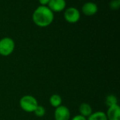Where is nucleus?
Listing matches in <instances>:
<instances>
[{"label":"nucleus","instance_id":"obj_1","mask_svg":"<svg viewBox=\"0 0 120 120\" xmlns=\"http://www.w3.org/2000/svg\"><path fill=\"white\" fill-rule=\"evenodd\" d=\"M54 19L53 12L47 6H39L33 12L32 21L35 25L41 28L50 25Z\"/></svg>","mask_w":120,"mask_h":120},{"label":"nucleus","instance_id":"obj_2","mask_svg":"<svg viewBox=\"0 0 120 120\" xmlns=\"http://www.w3.org/2000/svg\"><path fill=\"white\" fill-rule=\"evenodd\" d=\"M21 109L26 112H34L37 108V100L32 95H26L22 96L19 102Z\"/></svg>","mask_w":120,"mask_h":120},{"label":"nucleus","instance_id":"obj_3","mask_svg":"<svg viewBox=\"0 0 120 120\" xmlns=\"http://www.w3.org/2000/svg\"><path fill=\"white\" fill-rule=\"evenodd\" d=\"M15 50L14 40L8 37L0 40V55L7 57L11 55Z\"/></svg>","mask_w":120,"mask_h":120},{"label":"nucleus","instance_id":"obj_4","mask_svg":"<svg viewBox=\"0 0 120 120\" xmlns=\"http://www.w3.org/2000/svg\"><path fill=\"white\" fill-rule=\"evenodd\" d=\"M80 12L75 7H69L64 12V18L65 21L70 23H76L80 19Z\"/></svg>","mask_w":120,"mask_h":120},{"label":"nucleus","instance_id":"obj_5","mask_svg":"<svg viewBox=\"0 0 120 120\" xmlns=\"http://www.w3.org/2000/svg\"><path fill=\"white\" fill-rule=\"evenodd\" d=\"M55 120H70V112L68 107L60 105L56 108L54 112Z\"/></svg>","mask_w":120,"mask_h":120},{"label":"nucleus","instance_id":"obj_6","mask_svg":"<svg viewBox=\"0 0 120 120\" xmlns=\"http://www.w3.org/2000/svg\"><path fill=\"white\" fill-rule=\"evenodd\" d=\"M47 6L53 12H61L66 7L65 0H51Z\"/></svg>","mask_w":120,"mask_h":120},{"label":"nucleus","instance_id":"obj_7","mask_svg":"<svg viewBox=\"0 0 120 120\" xmlns=\"http://www.w3.org/2000/svg\"><path fill=\"white\" fill-rule=\"evenodd\" d=\"M106 114L108 120H120V107L118 104L108 108Z\"/></svg>","mask_w":120,"mask_h":120},{"label":"nucleus","instance_id":"obj_8","mask_svg":"<svg viewBox=\"0 0 120 120\" xmlns=\"http://www.w3.org/2000/svg\"><path fill=\"white\" fill-rule=\"evenodd\" d=\"M98 6L91 1L85 3L82 8L83 13L87 16H92L98 12Z\"/></svg>","mask_w":120,"mask_h":120},{"label":"nucleus","instance_id":"obj_9","mask_svg":"<svg viewBox=\"0 0 120 120\" xmlns=\"http://www.w3.org/2000/svg\"><path fill=\"white\" fill-rule=\"evenodd\" d=\"M79 112L80 115L87 118L93 113V110L89 104L86 103H83L79 107Z\"/></svg>","mask_w":120,"mask_h":120},{"label":"nucleus","instance_id":"obj_10","mask_svg":"<svg viewBox=\"0 0 120 120\" xmlns=\"http://www.w3.org/2000/svg\"><path fill=\"white\" fill-rule=\"evenodd\" d=\"M62 102H63L62 98L58 94H53L49 98V103L51 105L55 108L60 106L62 104Z\"/></svg>","mask_w":120,"mask_h":120},{"label":"nucleus","instance_id":"obj_11","mask_svg":"<svg viewBox=\"0 0 120 120\" xmlns=\"http://www.w3.org/2000/svg\"><path fill=\"white\" fill-rule=\"evenodd\" d=\"M87 120H108L106 114L102 111H98L93 112L88 118Z\"/></svg>","mask_w":120,"mask_h":120},{"label":"nucleus","instance_id":"obj_12","mask_svg":"<svg viewBox=\"0 0 120 120\" xmlns=\"http://www.w3.org/2000/svg\"><path fill=\"white\" fill-rule=\"evenodd\" d=\"M117 103H118V100L115 95H112V94L108 95L105 98V105L108 108L110 106L118 104Z\"/></svg>","mask_w":120,"mask_h":120},{"label":"nucleus","instance_id":"obj_13","mask_svg":"<svg viewBox=\"0 0 120 120\" xmlns=\"http://www.w3.org/2000/svg\"><path fill=\"white\" fill-rule=\"evenodd\" d=\"M34 113L38 117H44L46 114V109L44 108V107H43L41 105H38L37 108H36V110H34Z\"/></svg>","mask_w":120,"mask_h":120},{"label":"nucleus","instance_id":"obj_14","mask_svg":"<svg viewBox=\"0 0 120 120\" xmlns=\"http://www.w3.org/2000/svg\"><path fill=\"white\" fill-rule=\"evenodd\" d=\"M120 0H112L110 3V7L112 10H117L120 8Z\"/></svg>","mask_w":120,"mask_h":120},{"label":"nucleus","instance_id":"obj_15","mask_svg":"<svg viewBox=\"0 0 120 120\" xmlns=\"http://www.w3.org/2000/svg\"><path fill=\"white\" fill-rule=\"evenodd\" d=\"M72 120H87V118H86V117H83V116H82L80 115H78L75 116L72 119Z\"/></svg>","mask_w":120,"mask_h":120},{"label":"nucleus","instance_id":"obj_16","mask_svg":"<svg viewBox=\"0 0 120 120\" xmlns=\"http://www.w3.org/2000/svg\"><path fill=\"white\" fill-rule=\"evenodd\" d=\"M50 1H51V0H39L40 4H41V6H47Z\"/></svg>","mask_w":120,"mask_h":120}]
</instances>
